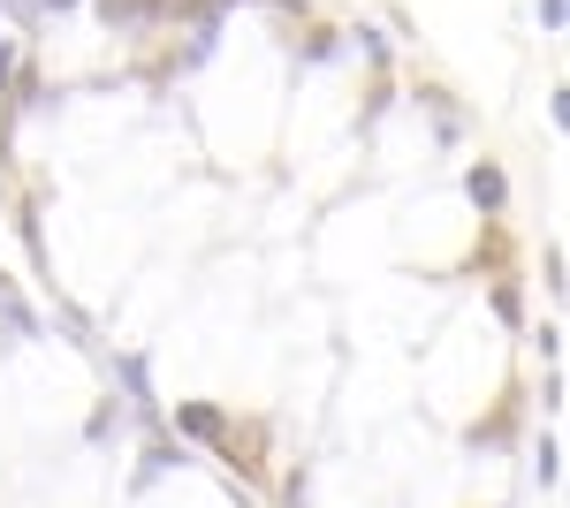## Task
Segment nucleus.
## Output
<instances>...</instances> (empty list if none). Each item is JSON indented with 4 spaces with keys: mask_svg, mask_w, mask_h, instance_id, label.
Here are the masks:
<instances>
[{
    "mask_svg": "<svg viewBox=\"0 0 570 508\" xmlns=\"http://www.w3.org/2000/svg\"><path fill=\"white\" fill-rule=\"evenodd\" d=\"M464 190H472V206H480V212H502V198H510V182H502L494 160H472V168H464Z\"/></svg>",
    "mask_w": 570,
    "mask_h": 508,
    "instance_id": "2",
    "label": "nucleus"
},
{
    "mask_svg": "<svg viewBox=\"0 0 570 508\" xmlns=\"http://www.w3.org/2000/svg\"><path fill=\"white\" fill-rule=\"evenodd\" d=\"M532 478H540V486H556V440H540V456H532Z\"/></svg>",
    "mask_w": 570,
    "mask_h": 508,
    "instance_id": "4",
    "label": "nucleus"
},
{
    "mask_svg": "<svg viewBox=\"0 0 570 508\" xmlns=\"http://www.w3.org/2000/svg\"><path fill=\"white\" fill-rule=\"evenodd\" d=\"M39 8H53V16H69V8H77V0H39Z\"/></svg>",
    "mask_w": 570,
    "mask_h": 508,
    "instance_id": "7",
    "label": "nucleus"
},
{
    "mask_svg": "<svg viewBox=\"0 0 570 508\" xmlns=\"http://www.w3.org/2000/svg\"><path fill=\"white\" fill-rule=\"evenodd\" d=\"M168 0H99V23L107 31H137V23H160Z\"/></svg>",
    "mask_w": 570,
    "mask_h": 508,
    "instance_id": "1",
    "label": "nucleus"
},
{
    "mask_svg": "<svg viewBox=\"0 0 570 508\" xmlns=\"http://www.w3.org/2000/svg\"><path fill=\"white\" fill-rule=\"evenodd\" d=\"M16 77V39H0V84Z\"/></svg>",
    "mask_w": 570,
    "mask_h": 508,
    "instance_id": "6",
    "label": "nucleus"
},
{
    "mask_svg": "<svg viewBox=\"0 0 570 508\" xmlns=\"http://www.w3.org/2000/svg\"><path fill=\"white\" fill-rule=\"evenodd\" d=\"M540 23H548V31H563V0H540Z\"/></svg>",
    "mask_w": 570,
    "mask_h": 508,
    "instance_id": "5",
    "label": "nucleus"
},
{
    "mask_svg": "<svg viewBox=\"0 0 570 508\" xmlns=\"http://www.w3.org/2000/svg\"><path fill=\"white\" fill-rule=\"evenodd\" d=\"M176 425H183V432H198V440H228V418H220L214 402H183Z\"/></svg>",
    "mask_w": 570,
    "mask_h": 508,
    "instance_id": "3",
    "label": "nucleus"
}]
</instances>
